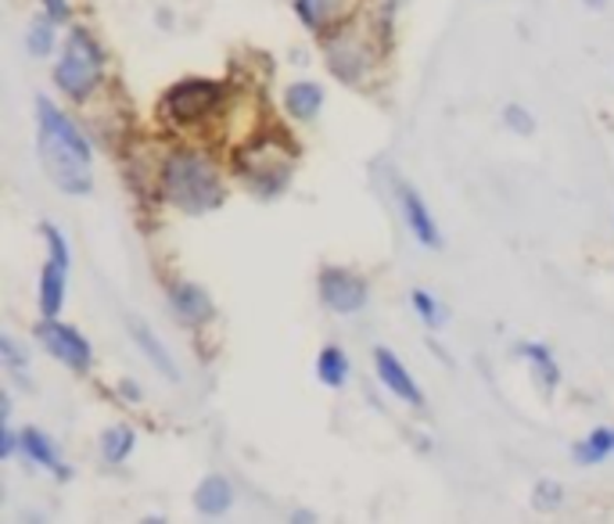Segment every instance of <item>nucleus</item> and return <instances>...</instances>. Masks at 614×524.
Returning a JSON list of instances; mask_svg holds the SVG:
<instances>
[{"instance_id":"nucleus-1","label":"nucleus","mask_w":614,"mask_h":524,"mask_svg":"<svg viewBox=\"0 0 614 524\" xmlns=\"http://www.w3.org/2000/svg\"><path fill=\"white\" fill-rule=\"evenodd\" d=\"M36 155L47 180L68 198H87L94 191V158L83 129L54 105L51 97H36Z\"/></svg>"},{"instance_id":"nucleus-2","label":"nucleus","mask_w":614,"mask_h":524,"mask_svg":"<svg viewBox=\"0 0 614 524\" xmlns=\"http://www.w3.org/2000/svg\"><path fill=\"white\" fill-rule=\"evenodd\" d=\"M159 187H162V198L169 201V206L188 212V216L216 212L226 198L216 166L191 148H177L166 155L162 172H159Z\"/></svg>"},{"instance_id":"nucleus-3","label":"nucleus","mask_w":614,"mask_h":524,"mask_svg":"<svg viewBox=\"0 0 614 524\" xmlns=\"http://www.w3.org/2000/svg\"><path fill=\"white\" fill-rule=\"evenodd\" d=\"M105 80V51L87 29L76 25L62 43V57L54 65V83L73 101H87Z\"/></svg>"},{"instance_id":"nucleus-4","label":"nucleus","mask_w":614,"mask_h":524,"mask_svg":"<svg viewBox=\"0 0 614 524\" xmlns=\"http://www.w3.org/2000/svg\"><path fill=\"white\" fill-rule=\"evenodd\" d=\"M223 83L216 80H202V76H191V80H180L173 83L169 91L162 94V115L169 123L177 126H194V123H205L212 112L223 105Z\"/></svg>"},{"instance_id":"nucleus-5","label":"nucleus","mask_w":614,"mask_h":524,"mask_svg":"<svg viewBox=\"0 0 614 524\" xmlns=\"http://www.w3.org/2000/svg\"><path fill=\"white\" fill-rule=\"evenodd\" d=\"M40 238L47 241V262L40 270V316H59L65 310V291H68V266H73V255H68V241L54 223H40Z\"/></svg>"},{"instance_id":"nucleus-6","label":"nucleus","mask_w":614,"mask_h":524,"mask_svg":"<svg viewBox=\"0 0 614 524\" xmlns=\"http://www.w3.org/2000/svg\"><path fill=\"white\" fill-rule=\"evenodd\" d=\"M324 57L341 83H360L374 65V40L367 36L363 25H341L335 36H327Z\"/></svg>"},{"instance_id":"nucleus-7","label":"nucleus","mask_w":614,"mask_h":524,"mask_svg":"<svg viewBox=\"0 0 614 524\" xmlns=\"http://www.w3.org/2000/svg\"><path fill=\"white\" fill-rule=\"evenodd\" d=\"M237 169L241 177H248L255 195L263 198H277L280 187L292 180V158L284 155L277 140H255L245 151L237 155Z\"/></svg>"},{"instance_id":"nucleus-8","label":"nucleus","mask_w":614,"mask_h":524,"mask_svg":"<svg viewBox=\"0 0 614 524\" xmlns=\"http://www.w3.org/2000/svg\"><path fill=\"white\" fill-rule=\"evenodd\" d=\"M36 338H40V345H44L54 359L65 363L68 370H76V374H87L91 370V363H94L91 342L83 338L76 327L62 324L59 316H44V319H40V324H36Z\"/></svg>"},{"instance_id":"nucleus-9","label":"nucleus","mask_w":614,"mask_h":524,"mask_svg":"<svg viewBox=\"0 0 614 524\" xmlns=\"http://www.w3.org/2000/svg\"><path fill=\"white\" fill-rule=\"evenodd\" d=\"M320 302L327 305L331 313L338 316H352V313H363L367 302H370V287L360 273H352L346 266H327L320 270Z\"/></svg>"},{"instance_id":"nucleus-10","label":"nucleus","mask_w":614,"mask_h":524,"mask_svg":"<svg viewBox=\"0 0 614 524\" xmlns=\"http://www.w3.org/2000/svg\"><path fill=\"white\" fill-rule=\"evenodd\" d=\"M395 201H399V212H403V223H406V230L413 234V241H417L421 249L438 252L442 249L438 223H435L432 209L424 206V198H421L417 187H413V184H399L395 187Z\"/></svg>"},{"instance_id":"nucleus-11","label":"nucleus","mask_w":614,"mask_h":524,"mask_svg":"<svg viewBox=\"0 0 614 524\" xmlns=\"http://www.w3.org/2000/svg\"><path fill=\"white\" fill-rule=\"evenodd\" d=\"M374 370L381 377V385L389 388L395 399H403L406 406H413V410H421V406H424V391H421L417 381H413V374L403 367V359H399L392 348H384V345L374 348Z\"/></svg>"},{"instance_id":"nucleus-12","label":"nucleus","mask_w":614,"mask_h":524,"mask_svg":"<svg viewBox=\"0 0 614 524\" xmlns=\"http://www.w3.org/2000/svg\"><path fill=\"white\" fill-rule=\"evenodd\" d=\"M19 449L25 453V460L36 463V468H44V471H54L62 482L73 478V468H65V460H62V449L54 446L40 428H22L19 431Z\"/></svg>"},{"instance_id":"nucleus-13","label":"nucleus","mask_w":614,"mask_h":524,"mask_svg":"<svg viewBox=\"0 0 614 524\" xmlns=\"http://www.w3.org/2000/svg\"><path fill=\"white\" fill-rule=\"evenodd\" d=\"M169 305H173V313L183 319V324H209L212 319V298L191 281L169 284Z\"/></svg>"},{"instance_id":"nucleus-14","label":"nucleus","mask_w":614,"mask_h":524,"mask_svg":"<svg viewBox=\"0 0 614 524\" xmlns=\"http://www.w3.org/2000/svg\"><path fill=\"white\" fill-rule=\"evenodd\" d=\"M130 334H134V345L145 353V359L151 363L155 370H159L162 377H169V381H180V370H177V359L169 356V348L166 342L155 334L145 319H130Z\"/></svg>"},{"instance_id":"nucleus-15","label":"nucleus","mask_w":614,"mask_h":524,"mask_svg":"<svg viewBox=\"0 0 614 524\" xmlns=\"http://www.w3.org/2000/svg\"><path fill=\"white\" fill-rule=\"evenodd\" d=\"M284 108H288L292 119L298 123H313L324 108V86L313 80H298L284 91Z\"/></svg>"},{"instance_id":"nucleus-16","label":"nucleus","mask_w":614,"mask_h":524,"mask_svg":"<svg viewBox=\"0 0 614 524\" xmlns=\"http://www.w3.org/2000/svg\"><path fill=\"white\" fill-rule=\"evenodd\" d=\"M234 506V489L223 474H209L202 485L194 489V511L202 517H223Z\"/></svg>"},{"instance_id":"nucleus-17","label":"nucleus","mask_w":614,"mask_h":524,"mask_svg":"<svg viewBox=\"0 0 614 524\" xmlns=\"http://www.w3.org/2000/svg\"><path fill=\"white\" fill-rule=\"evenodd\" d=\"M514 353H518L528 367H532V374H536V381L547 388V391H557V385H561V367H557V359H553V353L542 342H521L518 348H514Z\"/></svg>"},{"instance_id":"nucleus-18","label":"nucleus","mask_w":614,"mask_h":524,"mask_svg":"<svg viewBox=\"0 0 614 524\" xmlns=\"http://www.w3.org/2000/svg\"><path fill=\"white\" fill-rule=\"evenodd\" d=\"M571 457H575V463H582V468H596V463L611 460L614 457V428H593L575 449H571Z\"/></svg>"},{"instance_id":"nucleus-19","label":"nucleus","mask_w":614,"mask_h":524,"mask_svg":"<svg viewBox=\"0 0 614 524\" xmlns=\"http://www.w3.org/2000/svg\"><path fill=\"white\" fill-rule=\"evenodd\" d=\"M341 4H346V0H295V14L309 33H320V29L338 22Z\"/></svg>"},{"instance_id":"nucleus-20","label":"nucleus","mask_w":614,"mask_h":524,"mask_svg":"<svg viewBox=\"0 0 614 524\" xmlns=\"http://www.w3.org/2000/svg\"><path fill=\"white\" fill-rule=\"evenodd\" d=\"M317 381L324 388H341L349 381V356L338 345H324L317 356Z\"/></svg>"},{"instance_id":"nucleus-21","label":"nucleus","mask_w":614,"mask_h":524,"mask_svg":"<svg viewBox=\"0 0 614 524\" xmlns=\"http://www.w3.org/2000/svg\"><path fill=\"white\" fill-rule=\"evenodd\" d=\"M0 363H4V370L11 381H19L22 388H33V377H30V356H25V348L11 338V334H0Z\"/></svg>"},{"instance_id":"nucleus-22","label":"nucleus","mask_w":614,"mask_h":524,"mask_svg":"<svg viewBox=\"0 0 614 524\" xmlns=\"http://www.w3.org/2000/svg\"><path fill=\"white\" fill-rule=\"evenodd\" d=\"M134 449H137L134 428L116 425V428H108V431L102 434V460H105V463H126V460H130Z\"/></svg>"},{"instance_id":"nucleus-23","label":"nucleus","mask_w":614,"mask_h":524,"mask_svg":"<svg viewBox=\"0 0 614 524\" xmlns=\"http://www.w3.org/2000/svg\"><path fill=\"white\" fill-rule=\"evenodd\" d=\"M410 302H413V313L421 316V324H424V327L438 331V327H446V324H449V310L432 295V291H413Z\"/></svg>"},{"instance_id":"nucleus-24","label":"nucleus","mask_w":614,"mask_h":524,"mask_svg":"<svg viewBox=\"0 0 614 524\" xmlns=\"http://www.w3.org/2000/svg\"><path fill=\"white\" fill-rule=\"evenodd\" d=\"M54 25L47 14H36V19L30 22V33H25V48H30V54L36 57H47L54 51Z\"/></svg>"},{"instance_id":"nucleus-25","label":"nucleus","mask_w":614,"mask_h":524,"mask_svg":"<svg viewBox=\"0 0 614 524\" xmlns=\"http://www.w3.org/2000/svg\"><path fill=\"white\" fill-rule=\"evenodd\" d=\"M561 503H564V489L557 485V482H539L536 492H532V506L536 511H561Z\"/></svg>"},{"instance_id":"nucleus-26","label":"nucleus","mask_w":614,"mask_h":524,"mask_svg":"<svg viewBox=\"0 0 614 524\" xmlns=\"http://www.w3.org/2000/svg\"><path fill=\"white\" fill-rule=\"evenodd\" d=\"M504 123L514 129V134H521V137H532V134H536L532 112L521 108V105H507V108H504Z\"/></svg>"},{"instance_id":"nucleus-27","label":"nucleus","mask_w":614,"mask_h":524,"mask_svg":"<svg viewBox=\"0 0 614 524\" xmlns=\"http://www.w3.org/2000/svg\"><path fill=\"white\" fill-rule=\"evenodd\" d=\"M40 4H44V14L51 22H59V25L73 22V4H68V0H40Z\"/></svg>"},{"instance_id":"nucleus-28","label":"nucleus","mask_w":614,"mask_h":524,"mask_svg":"<svg viewBox=\"0 0 614 524\" xmlns=\"http://www.w3.org/2000/svg\"><path fill=\"white\" fill-rule=\"evenodd\" d=\"M15 453H19V434L11 431V420H8V425H0V457L11 460Z\"/></svg>"},{"instance_id":"nucleus-29","label":"nucleus","mask_w":614,"mask_h":524,"mask_svg":"<svg viewBox=\"0 0 614 524\" xmlns=\"http://www.w3.org/2000/svg\"><path fill=\"white\" fill-rule=\"evenodd\" d=\"M119 391H123V399H126V402H140V388H137L134 381H123Z\"/></svg>"},{"instance_id":"nucleus-30","label":"nucleus","mask_w":614,"mask_h":524,"mask_svg":"<svg viewBox=\"0 0 614 524\" xmlns=\"http://www.w3.org/2000/svg\"><path fill=\"white\" fill-rule=\"evenodd\" d=\"M585 4H590V8H604L607 0H585Z\"/></svg>"}]
</instances>
